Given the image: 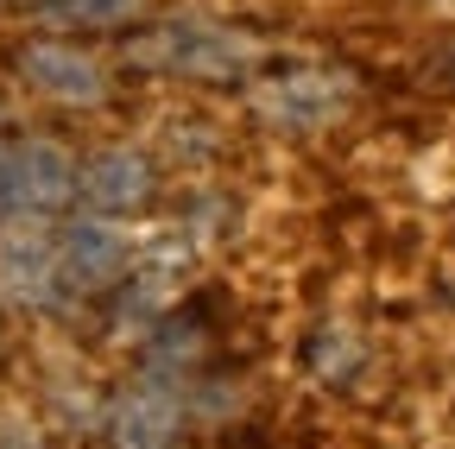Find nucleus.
I'll use <instances>...</instances> for the list:
<instances>
[{"label": "nucleus", "instance_id": "f257e3e1", "mask_svg": "<svg viewBox=\"0 0 455 449\" xmlns=\"http://www.w3.org/2000/svg\"><path fill=\"white\" fill-rule=\"evenodd\" d=\"M127 58L158 76H190V83H241L259 70V44L235 26L215 20H164L127 38Z\"/></svg>", "mask_w": 455, "mask_h": 449}, {"label": "nucleus", "instance_id": "f03ea898", "mask_svg": "<svg viewBox=\"0 0 455 449\" xmlns=\"http://www.w3.org/2000/svg\"><path fill=\"white\" fill-rule=\"evenodd\" d=\"M76 203V158L51 140H0V209L7 215H57Z\"/></svg>", "mask_w": 455, "mask_h": 449}, {"label": "nucleus", "instance_id": "7ed1b4c3", "mask_svg": "<svg viewBox=\"0 0 455 449\" xmlns=\"http://www.w3.org/2000/svg\"><path fill=\"white\" fill-rule=\"evenodd\" d=\"M13 70H20V83H32L38 95L64 101V108H95L108 95L101 58H89L83 44H64V38H26L13 51Z\"/></svg>", "mask_w": 455, "mask_h": 449}, {"label": "nucleus", "instance_id": "39448f33", "mask_svg": "<svg viewBox=\"0 0 455 449\" xmlns=\"http://www.w3.org/2000/svg\"><path fill=\"white\" fill-rule=\"evenodd\" d=\"M0 298H7V304H32V310H51V304L70 298L64 260H57V235L0 229Z\"/></svg>", "mask_w": 455, "mask_h": 449}, {"label": "nucleus", "instance_id": "20e7f679", "mask_svg": "<svg viewBox=\"0 0 455 449\" xmlns=\"http://www.w3.org/2000/svg\"><path fill=\"white\" fill-rule=\"evenodd\" d=\"M253 115L278 133H316L341 115V83L323 70H272L253 76Z\"/></svg>", "mask_w": 455, "mask_h": 449}, {"label": "nucleus", "instance_id": "0eeeda50", "mask_svg": "<svg viewBox=\"0 0 455 449\" xmlns=\"http://www.w3.org/2000/svg\"><path fill=\"white\" fill-rule=\"evenodd\" d=\"M57 260H64L70 292H101V285H114V278L127 272V241H121V229H114L108 215L70 221V229L57 235Z\"/></svg>", "mask_w": 455, "mask_h": 449}, {"label": "nucleus", "instance_id": "6e6552de", "mask_svg": "<svg viewBox=\"0 0 455 449\" xmlns=\"http://www.w3.org/2000/svg\"><path fill=\"white\" fill-rule=\"evenodd\" d=\"M26 7L64 32H127L146 13V0H26Z\"/></svg>", "mask_w": 455, "mask_h": 449}, {"label": "nucleus", "instance_id": "423d86ee", "mask_svg": "<svg viewBox=\"0 0 455 449\" xmlns=\"http://www.w3.org/2000/svg\"><path fill=\"white\" fill-rule=\"evenodd\" d=\"M152 184H158L152 158L133 152V146H108V152H95L89 164H76V196H83L95 215H108V221L146 209V203H152Z\"/></svg>", "mask_w": 455, "mask_h": 449}]
</instances>
